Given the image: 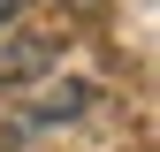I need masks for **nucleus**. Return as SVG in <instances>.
<instances>
[{
    "label": "nucleus",
    "instance_id": "1",
    "mask_svg": "<svg viewBox=\"0 0 160 152\" xmlns=\"http://www.w3.org/2000/svg\"><path fill=\"white\" fill-rule=\"evenodd\" d=\"M15 8H23V0H0V23H15Z\"/></svg>",
    "mask_w": 160,
    "mask_h": 152
}]
</instances>
